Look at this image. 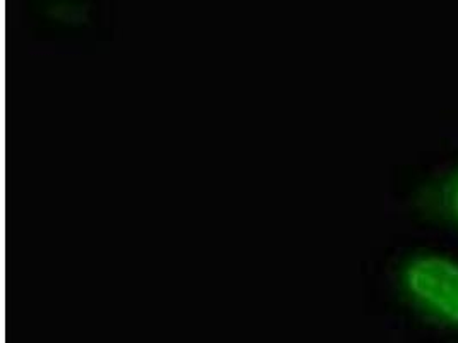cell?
<instances>
[{"instance_id": "cell-1", "label": "cell", "mask_w": 458, "mask_h": 343, "mask_svg": "<svg viewBox=\"0 0 458 343\" xmlns=\"http://www.w3.org/2000/svg\"><path fill=\"white\" fill-rule=\"evenodd\" d=\"M407 283L417 299L439 316L458 322V266L441 257H422L407 270Z\"/></svg>"}, {"instance_id": "cell-2", "label": "cell", "mask_w": 458, "mask_h": 343, "mask_svg": "<svg viewBox=\"0 0 458 343\" xmlns=\"http://www.w3.org/2000/svg\"><path fill=\"white\" fill-rule=\"evenodd\" d=\"M452 203H454V212L457 214L458 218V184L455 186V191H454V199H452Z\"/></svg>"}]
</instances>
